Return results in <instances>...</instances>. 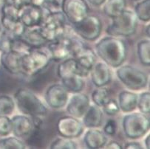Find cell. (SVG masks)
<instances>
[{"mask_svg":"<svg viewBox=\"0 0 150 149\" xmlns=\"http://www.w3.org/2000/svg\"><path fill=\"white\" fill-rule=\"evenodd\" d=\"M15 102L8 95H0V115H9L13 112Z\"/></svg>","mask_w":150,"mask_h":149,"instance_id":"31","label":"cell"},{"mask_svg":"<svg viewBox=\"0 0 150 149\" xmlns=\"http://www.w3.org/2000/svg\"><path fill=\"white\" fill-rule=\"evenodd\" d=\"M1 24L5 28V30L9 32L13 38H20L25 31L26 27L22 24L19 19H8V18H2Z\"/></svg>","mask_w":150,"mask_h":149,"instance_id":"23","label":"cell"},{"mask_svg":"<svg viewBox=\"0 0 150 149\" xmlns=\"http://www.w3.org/2000/svg\"><path fill=\"white\" fill-rule=\"evenodd\" d=\"M117 125L115 120H110L107 122L104 127V131L107 135H114L116 132Z\"/></svg>","mask_w":150,"mask_h":149,"instance_id":"39","label":"cell"},{"mask_svg":"<svg viewBox=\"0 0 150 149\" xmlns=\"http://www.w3.org/2000/svg\"><path fill=\"white\" fill-rule=\"evenodd\" d=\"M67 111L73 117L81 118L90 106V99L85 94L76 92L67 101Z\"/></svg>","mask_w":150,"mask_h":149,"instance_id":"15","label":"cell"},{"mask_svg":"<svg viewBox=\"0 0 150 149\" xmlns=\"http://www.w3.org/2000/svg\"><path fill=\"white\" fill-rule=\"evenodd\" d=\"M73 58L76 61V75L81 78L87 77L96 64V54L85 47Z\"/></svg>","mask_w":150,"mask_h":149,"instance_id":"13","label":"cell"},{"mask_svg":"<svg viewBox=\"0 0 150 149\" xmlns=\"http://www.w3.org/2000/svg\"><path fill=\"white\" fill-rule=\"evenodd\" d=\"M104 6V13L107 16L114 18L122 13L126 10V0H107Z\"/></svg>","mask_w":150,"mask_h":149,"instance_id":"24","label":"cell"},{"mask_svg":"<svg viewBox=\"0 0 150 149\" xmlns=\"http://www.w3.org/2000/svg\"><path fill=\"white\" fill-rule=\"evenodd\" d=\"M116 71L117 77L120 81L131 90H141L148 83V76L141 69L130 65L118 66Z\"/></svg>","mask_w":150,"mask_h":149,"instance_id":"6","label":"cell"},{"mask_svg":"<svg viewBox=\"0 0 150 149\" xmlns=\"http://www.w3.org/2000/svg\"><path fill=\"white\" fill-rule=\"evenodd\" d=\"M134 13L138 19L149 22L150 19V0H142L137 3Z\"/></svg>","mask_w":150,"mask_h":149,"instance_id":"28","label":"cell"},{"mask_svg":"<svg viewBox=\"0 0 150 149\" xmlns=\"http://www.w3.org/2000/svg\"><path fill=\"white\" fill-rule=\"evenodd\" d=\"M138 59L144 66L150 65V46L149 41L146 39L140 41L137 45Z\"/></svg>","mask_w":150,"mask_h":149,"instance_id":"27","label":"cell"},{"mask_svg":"<svg viewBox=\"0 0 150 149\" xmlns=\"http://www.w3.org/2000/svg\"><path fill=\"white\" fill-rule=\"evenodd\" d=\"M0 34V51L2 52H6L12 50L13 37L6 30Z\"/></svg>","mask_w":150,"mask_h":149,"instance_id":"34","label":"cell"},{"mask_svg":"<svg viewBox=\"0 0 150 149\" xmlns=\"http://www.w3.org/2000/svg\"><path fill=\"white\" fill-rule=\"evenodd\" d=\"M138 18L135 13L125 10L118 16L112 18L107 29V32L112 36L129 37L136 32L138 28Z\"/></svg>","mask_w":150,"mask_h":149,"instance_id":"4","label":"cell"},{"mask_svg":"<svg viewBox=\"0 0 150 149\" xmlns=\"http://www.w3.org/2000/svg\"><path fill=\"white\" fill-rule=\"evenodd\" d=\"M47 42H53L64 36L66 32V17L60 11L48 13L39 28Z\"/></svg>","mask_w":150,"mask_h":149,"instance_id":"3","label":"cell"},{"mask_svg":"<svg viewBox=\"0 0 150 149\" xmlns=\"http://www.w3.org/2000/svg\"><path fill=\"white\" fill-rule=\"evenodd\" d=\"M102 107L104 112L110 116L115 115V114H116L118 112H119L120 111L118 102L116 101L115 99L109 98Z\"/></svg>","mask_w":150,"mask_h":149,"instance_id":"36","label":"cell"},{"mask_svg":"<svg viewBox=\"0 0 150 149\" xmlns=\"http://www.w3.org/2000/svg\"><path fill=\"white\" fill-rule=\"evenodd\" d=\"M77 147V144L72 139L63 137L56 139L50 145L51 149H76Z\"/></svg>","mask_w":150,"mask_h":149,"instance_id":"32","label":"cell"},{"mask_svg":"<svg viewBox=\"0 0 150 149\" xmlns=\"http://www.w3.org/2000/svg\"><path fill=\"white\" fill-rule=\"evenodd\" d=\"M2 32V24H1V22H0V33Z\"/></svg>","mask_w":150,"mask_h":149,"instance_id":"46","label":"cell"},{"mask_svg":"<svg viewBox=\"0 0 150 149\" xmlns=\"http://www.w3.org/2000/svg\"><path fill=\"white\" fill-rule=\"evenodd\" d=\"M74 25L76 33L87 41L93 42L100 36L102 30V22L96 16L87 15L84 19Z\"/></svg>","mask_w":150,"mask_h":149,"instance_id":"8","label":"cell"},{"mask_svg":"<svg viewBox=\"0 0 150 149\" xmlns=\"http://www.w3.org/2000/svg\"><path fill=\"white\" fill-rule=\"evenodd\" d=\"M14 99L19 110L26 115L41 117L47 113V109L43 102L28 89H18L14 95Z\"/></svg>","mask_w":150,"mask_h":149,"instance_id":"2","label":"cell"},{"mask_svg":"<svg viewBox=\"0 0 150 149\" xmlns=\"http://www.w3.org/2000/svg\"><path fill=\"white\" fill-rule=\"evenodd\" d=\"M83 123L87 128H97L101 126L103 120V112L100 107L96 105L89 106L83 116Z\"/></svg>","mask_w":150,"mask_h":149,"instance_id":"20","label":"cell"},{"mask_svg":"<svg viewBox=\"0 0 150 149\" xmlns=\"http://www.w3.org/2000/svg\"><path fill=\"white\" fill-rule=\"evenodd\" d=\"M109 95H110V92L107 88L104 86L98 87V89L93 91L92 93V100L96 106L102 107L104 103L110 98Z\"/></svg>","mask_w":150,"mask_h":149,"instance_id":"29","label":"cell"},{"mask_svg":"<svg viewBox=\"0 0 150 149\" xmlns=\"http://www.w3.org/2000/svg\"><path fill=\"white\" fill-rule=\"evenodd\" d=\"M0 148L4 149H24L26 148V145L17 137H9L0 140Z\"/></svg>","mask_w":150,"mask_h":149,"instance_id":"30","label":"cell"},{"mask_svg":"<svg viewBox=\"0 0 150 149\" xmlns=\"http://www.w3.org/2000/svg\"><path fill=\"white\" fill-rule=\"evenodd\" d=\"M124 148H126V149H141V148H143V147L139 143H137V142H129V143H127V144L124 145Z\"/></svg>","mask_w":150,"mask_h":149,"instance_id":"41","label":"cell"},{"mask_svg":"<svg viewBox=\"0 0 150 149\" xmlns=\"http://www.w3.org/2000/svg\"><path fill=\"white\" fill-rule=\"evenodd\" d=\"M107 148H116V149H121L123 148L122 146L119 144L117 141L115 140H111L110 143H107L105 145Z\"/></svg>","mask_w":150,"mask_h":149,"instance_id":"42","label":"cell"},{"mask_svg":"<svg viewBox=\"0 0 150 149\" xmlns=\"http://www.w3.org/2000/svg\"><path fill=\"white\" fill-rule=\"evenodd\" d=\"M57 73L61 79L76 75V61L74 58H68L62 61L58 66Z\"/></svg>","mask_w":150,"mask_h":149,"instance_id":"26","label":"cell"},{"mask_svg":"<svg viewBox=\"0 0 150 149\" xmlns=\"http://www.w3.org/2000/svg\"><path fill=\"white\" fill-rule=\"evenodd\" d=\"M62 85L64 86L67 92H80L84 87V81L82 78L79 77L77 75L68 76L61 79Z\"/></svg>","mask_w":150,"mask_h":149,"instance_id":"25","label":"cell"},{"mask_svg":"<svg viewBox=\"0 0 150 149\" xmlns=\"http://www.w3.org/2000/svg\"><path fill=\"white\" fill-rule=\"evenodd\" d=\"M149 140H150V135H148L145 139V145L146 148H150V145H149Z\"/></svg>","mask_w":150,"mask_h":149,"instance_id":"44","label":"cell"},{"mask_svg":"<svg viewBox=\"0 0 150 149\" xmlns=\"http://www.w3.org/2000/svg\"><path fill=\"white\" fill-rule=\"evenodd\" d=\"M42 8H45L49 13L59 11V4L56 0H44Z\"/></svg>","mask_w":150,"mask_h":149,"instance_id":"38","label":"cell"},{"mask_svg":"<svg viewBox=\"0 0 150 149\" xmlns=\"http://www.w3.org/2000/svg\"><path fill=\"white\" fill-rule=\"evenodd\" d=\"M12 132L11 120L7 115H0V135L7 136Z\"/></svg>","mask_w":150,"mask_h":149,"instance_id":"37","label":"cell"},{"mask_svg":"<svg viewBox=\"0 0 150 149\" xmlns=\"http://www.w3.org/2000/svg\"><path fill=\"white\" fill-rule=\"evenodd\" d=\"M122 127L124 134L128 138L138 139L149 130V118L144 113H131L124 117Z\"/></svg>","mask_w":150,"mask_h":149,"instance_id":"5","label":"cell"},{"mask_svg":"<svg viewBox=\"0 0 150 149\" xmlns=\"http://www.w3.org/2000/svg\"><path fill=\"white\" fill-rule=\"evenodd\" d=\"M84 143L90 149H98L104 147L107 143L106 134L98 129H90L84 135Z\"/></svg>","mask_w":150,"mask_h":149,"instance_id":"19","label":"cell"},{"mask_svg":"<svg viewBox=\"0 0 150 149\" xmlns=\"http://www.w3.org/2000/svg\"><path fill=\"white\" fill-rule=\"evenodd\" d=\"M48 49L51 58L56 61H62L72 55L71 38L65 35L50 42Z\"/></svg>","mask_w":150,"mask_h":149,"instance_id":"14","label":"cell"},{"mask_svg":"<svg viewBox=\"0 0 150 149\" xmlns=\"http://www.w3.org/2000/svg\"><path fill=\"white\" fill-rule=\"evenodd\" d=\"M11 120L12 132L17 137L29 135L34 127L32 120L25 115H15Z\"/></svg>","mask_w":150,"mask_h":149,"instance_id":"17","label":"cell"},{"mask_svg":"<svg viewBox=\"0 0 150 149\" xmlns=\"http://www.w3.org/2000/svg\"><path fill=\"white\" fill-rule=\"evenodd\" d=\"M87 1L93 6L98 7L102 5L104 3H105L107 0H87Z\"/></svg>","mask_w":150,"mask_h":149,"instance_id":"43","label":"cell"},{"mask_svg":"<svg viewBox=\"0 0 150 149\" xmlns=\"http://www.w3.org/2000/svg\"><path fill=\"white\" fill-rule=\"evenodd\" d=\"M50 58L45 52L31 50L22 57V72L28 76H36L48 66Z\"/></svg>","mask_w":150,"mask_h":149,"instance_id":"7","label":"cell"},{"mask_svg":"<svg viewBox=\"0 0 150 149\" xmlns=\"http://www.w3.org/2000/svg\"><path fill=\"white\" fill-rule=\"evenodd\" d=\"M62 13L73 25L84 19L89 13V7L85 0H62Z\"/></svg>","mask_w":150,"mask_h":149,"instance_id":"9","label":"cell"},{"mask_svg":"<svg viewBox=\"0 0 150 149\" xmlns=\"http://www.w3.org/2000/svg\"><path fill=\"white\" fill-rule=\"evenodd\" d=\"M91 78L97 87L105 86L111 81L112 75L109 66L104 62L95 64L91 70Z\"/></svg>","mask_w":150,"mask_h":149,"instance_id":"16","label":"cell"},{"mask_svg":"<svg viewBox=\"0 0 150 149\" xmlns=\"http://www.w3.org/2000/svg\"><path fill=\"white\" fill-rule=\"evenodd\" d=\"M137 107L140 112L144 114H149L150 112V95L149 92H142L138 97Z\"/></svg>","mask_w":150,"mask_h":149,"instance_id":"33","label":"cell"},{"mask_svg":"<svg viewBox=\"0 0 150 149\" xmlns=\"http://www.w3.org/2000/svg\"><path fill=\"white\" fill-rule=\"evenodd\" d=\"M45 100L52 109H62L66 106L68 101V92L62 84L55 83L47 89Z\"/></svg>","mask_w":150,"mask_h":149,"instance_id":"11","label":"cell"},{"mask_svg":"<svg viewBox=\"0 0 150 149\" xmlns=\"http://www.w3.org/2000/svg\"><path fill=\"white\" fill-rule=\"evenodd\" d=\"M22 57L20 54L14 51L2 52L1 55V63L8 72L15 75L22 72Z\"/></svg>","mask_w":150,"mask_h":149,"instance_id":"18","label":"cell"},{"mask_svg":"<svg viewBox=\"0 0 150 149\" xmlns=\"http://www.w3.org/2000/svg\"><path fill=\"white\" fill-rule=\"evenodd\" d=\"M19 18L27 28L39 26L44 18L43 8L32 3L24 5L19 11Z\"/></svg>","mask_w":150,"mask_h":149,"instance_id":"12","label":"cell"},{"mask_svg":"<svg viewBox=\"0 0 150 149\" xmlns=\"http://www.w3.org/2000/svg\"><path fill=\"white\" fill-rule=\"evenodd\" d=\"M4 3L9 4V5L19 8V9H21L22 6L25 5L23 0H4Z\"/></svg>","mask_w":150,"mask_h":149,"instance_id":"40","label":"cell"},{"mask_svg":"<svg viewBox=\"0 0 150 149\" xmlns=\"http://www.w3.org/2000/svg\"><path fill=\"white\" fill-rule=\"evenodd\" d=\"M31 50H32V48L28 46L22 39L14 38L13 41L12 50L11 51H14V52H17V53L20 54L22 56H23L24 55L28 53Z\"/></svg>","mask_w":150,"mask_h":149,"instance_id":"35","label":"cell"},{"mask_svg":"<svg viewBox=\"0 0 150 149\" xmlns=\"http://www.w3.org/2000/svg\"><path fill=\"white\" fill-rule=\"evenodd\" d=\"M20 39H22L31 48H39L47 42L41 34L39 28H35L30 30H25V32L20 37Z\"/></svg>","mask_w":150,"mask_h":149,"instance_id":"22","label":"cell"},{"mask_svg":"<svg viewBox=\"0 0 150 149\" xmlns=\"http://www.w3.org/2000/svg\"><path fill=\"white\" fill-rule=\"evenodd\" d=\"M56 127L62 137L69 139L79 137L84 131L81 122L73 116H64L59 118Z\"/></svg>","mask_w":150,"mask_h":149,"instance_id":"10","label":"cell"},{"mask_svg":"<svg viewBox=\"0 0 150 149\" xmlns=\"http://www.w3.org/2000/svg\"><path fill=\"white\" fill-rule=\"evenodd\" d=\"M96 53L108 66L117 68L125 61L127 55L126 44L115 36H107L96 45Z\"/></svg>","mask_w":150,"mask_h":149,"instance_id":"1","label":"cell"},{"mask_svg":"<svg viewBox=\"0 0 150 149\" xmlns=\"http://www.w3.org/2000/svg\"><path fill=\"white\" fill-rule=\"evenodd\" d=\"M138 97L135 93L129 91H122L118 95V104L120 110L124 113L132 112L137 108Z\"/></svg>","mask_w":150,"mask_h":149,"instance_id":"21","label":"cell"},{"mask_svg":"<svg viewBox=\"0 0 150 149\" xmlns=\"http://www.w3.org/2000/svg\"><path fill=\"white\" fill-rule=\"evenodd\" d=\"M146 33H147V35L149 36V25L146 28Z\"/></svg>","mask_w":150,"mask_h":149,"instance_id":"45","label":"cell"}]
</instances>
